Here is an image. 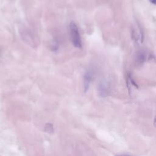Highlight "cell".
<instances>
[{"mask_svg":"<svg viewBox=\"0 0 156 156\" xmlns=\"http://www.w3.org/2000/svg\"><path fill=\"white\" fill-rule=\"evenodd\" d=\"M154 125L155 127H156V116L154 118Z\"/></svg>","mask_w":156,"mask_h":156,"instance_id":"9c48e42d","label":"cell"},{"mask_svg":"<svg viewBox=\"0 0 156 156\" xmlns=\"http://www.w3.org/2000/svg\"><path fill=\"white\" fill-rule=\"evenodd\" d=\"M44 131L49 133H52L54 132L53 125L51 123H47L44 126Z\"/></svg>","mask_w":156,"mask_h":156,"instance_id":"5b68a950","label":"cell"},{"mask_svg":"<svg viewBox=\"0 0 156 156\" xmlns=\"http://www.w3.org/2000/svg\"><path fill=\"white\" fill-rule=\"evenodd\" d=\"M115 156H132V155H130L129 154H117Z\"/></svg>","mask_w":156,"mask_h":156,"instance_id":"52a82bcc","label":"cell"},{"mask_svg":"<svg viewBox=\"0 0 156 156\" xmlns=\"http://www.w3.org/2000/svg\"><path fill=\"white\" fill-rule=\"evenodd\" d=\"M69 35L71 43L75 48H81L82 46V40L77 25L74 21L69 24Z\"/></svg>","mask_w":156,"mask_h":156,"instance_id":"6da1fadb","label":"cell"},{"mask_svg":"<svg viewBox=\"0 0 156 156\" xmlns=\"http://www.w3.org/2000/svg\"><path fill=\"white\" fill-rule=\"evenodd\" d=\"M149 57H151V56L150 55H148L145 51H143V50L139 51L137 52L136 56V62L139 64H143L144 62L146 61L147 58H149Z\"/></svg>","mask_w":156,"mask_h":156,"instance_id":"277c9868","label":"cell"},{"mask_svg":"<svg viewBox=\"0 0 156 156\" xmlns=\"http://www.w3.org/2000/svg\"><path fill=\"white\" fill-rule=\"evenodd\" d=\"M94 76V73L93 71H87L83 76V90L84 92H87L89 88L90 85Z\"/></svg>","mask_w":156,"mask_h":156,"instance_id":"3957f363","label":"cell"},{"mask_svg":"<svg viewBox=\"0 0 156 156\" xmlns=\"http://www.w3.org/2000/svg\"><path fill=\"white\" fill-rule=\"evenodd\" d=\"M110 91V82L107 80H102L98 86L99 94L101 97L107 96Z\"/></svg>","mask_w":156,"mask_h":156,"instance_id":"7a4b0ae2","label":"cell"},{"mask_svg":"<svg viewBox=\"0 0 156 156\" xmlns=\"http://www.w3.org/2000/svg\"><path fill=\"white\" fill-rule=\"evenodd\" d=\"M58 48V41L55 40L53 41L52 42V44H51V49L53 51H55L57 50Z\"/></svg>","mask_w":156,"mask_h":156,"instance_id":"8992f818","label":"cell"},{"mask_svg":"<svg viewBox=\"0 0 156 156\" xmlns=\"http://www.w3.org/2000/svg\"><path fill=\"white\" fill-rule=\"evenodd\" d=\"M150 2H151L153 4H156V0H149Z\"/></svg>","mask_w":156,"mask_h":156,"instance_id":"ba28073f","label":"cell"}]
</instances>
